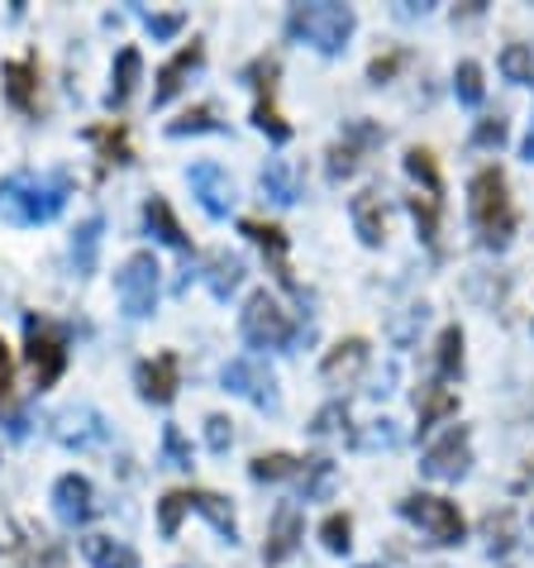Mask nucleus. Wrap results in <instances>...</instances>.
I'll return each instance as SVG.
<instances>
[{
	"label": "nucleus",
	"instance_id": "1",
	"mask_svg": "<svg viewBox=\"0 0 534 568\" xmlns=\"http://www.w3.org/2000/svg\"><path fill=\"white\" fill-rule=\"evenodd\" d=\"M72 178L68 172H14V178L0 186V211H6L14 225H49V220L68 206Z\"/></svg>",
	"mask_w": 534,
	"mask_h": 568
},
{
	"label": "nucleus",
	"instance_id": "2",
	"mask_svg": "<svg viewBox=\"0 0 534 568\" xmlns=\"http://www.w3.org/2000/svg\"><path fill=\"white\" fill-rule=\"evenodd\" d=\"M291 34L306 39L320 53H339L353 34V10L329 6V0H320V6H291Z\"/></svg>",
	"mask_w": 534,
	"mask_h": 568
},
{
	"label": "nucleus",
	"instance_id": "3",
	"mask_svg": "<svg viewBox=\"0 0 534 568\" xmlns=\"http://www.w3.org/2000/svg\"><path fill=\"white\" fill-rule=\"evenodd\" d=\"M473 220L482 230L486 244H506L511 234V196H506V178L496 168H486L473 178Z\"/></svg>",
	"mask_w": 534,
	"mask_h": 568
},
{
	"label": "nucleus",
	"instance_id": "4",
	"mask_svg": "<svg viewBox=\"0 0 534 568\" xmlns=\"http://www.w3.org/2000/svg\"><path fill=\"white\" fill-rule=\"evenodd\" d=\"M239 329H244V339L254 344V349H287L291 335H296L291 315L281 311L267 292L248 296V306H244V315H239Z\"/></svg>",
	"mask_w": 534,
	"mask_h": 568
},
{
	"label": "nucleus",
	"instance_id": "5",
	"mask_svg": "<svg viewBox=\"0 0 534 568\" xmlns=\"http://www.w3.org/2000/svg\"><path fill=\"white\" fill-rule=\"evenodd\" d=\"M158 258L153 254H134L130 263L120 267L115 277V292H120V306L124 315H134V321H144V315L158 311Z\"/></svg>",
	"mask_w": 534,
	"mask_h": 568
},
{
	"label": "nucleus",
	"instance_id": "6",
	"mask_svg": "<svg viewBox=\"0 0 534 568\" xmlns=\"http://www.w3.org/2000/svg\"><path fill=\"white\" fill-rule=\"evenodd\" d=\"M24 335H29V368H34V383L53 387L62 377V368H68V335H62L53 321H39V315H29Z\"/></svg>",
	"mask_w": 534,
	"mask_h": 568
},
{
	"label": "nucleus",
	"instance_id": "7",
	"mask_svg": "<svg viewBox=\"0 0 534 568\" xmlns=\"http://www.w3.org/2000/svg\"><path fill=\"white\" fill-rule=\"evenodd\" d=\"M219 383H225V392H234V397L254 402L258 412H277V406H281L277 377H273V368H267L263 358H234V363H225Z\"/></svg>",
	"mask_w": 534,
	"mask_h": 568
},
{
	"label": "nucleus",
	"instance_id": "8",
	"mask_svg": "<svg viewBox=\"0 0 534 568\" xmlns=\"http://www.w3.org/2000/svg\"><path fill=\"white\" fill-rule=\"evenodd\" d=\"M401 516L415 520V526L425 530L434 545H459V540H463V516H459V507H453V501H444V497L415 493V497L401 501Z\"/></svg>",
	"mask_w": 534,
	"mask_h": 568
},
{
	"label": "nucleus",
	"instance_id": "9",
	"mask_svg": "<svg viewBox=\"0 0 534 568\" xmlns=\"http://www.w3.org/2000/svg\"><path fill=\"white\" fill-rule=\"evenodd\" d=\"M186 182H192V196L201 201V211L206 215L225 220L234 211V182H229V172L219 163H196L192 172H186Z\"/></svg>",
	"mask_w": 534,
	"mask_h": 568
},
{
	"label": "nucleus",
	"instance_id": "10",
	"mask_svg": "<svg viewBox=\"0 0 534 568\" xmlns=\"http://www.w3.org/2000/svg\"><path fill=\"white\" fill-rule=\"evenodd\" d=\"M53 511L62 526H86L96 516V493H91V483L82 473H68V478L53 483Z\"/></svg>",
	"mask_w": 534,
	"mask_h": 568
},
{
	"label": "nucleus",
	"instance_id": "11",
	"mask_svg": "<svg viewBox=\"0 0 534 568\" xmlns=\"http://www.w3.org/2000/svg\"><path fill=\"white\" fill-rule=\"evenodd\" d=\"M468 459H473V454H468V430H449L439 445L425 449V464L420 468H425L430 478H439V483H453V478H463L468 473Z\"/></svg>",
	"mask_w": 534,
	"mask_h": 568
},
{
	"label": "nucleus",
	"instance_id": "12",
	"mask_svg": "<svg viewBox=\"0 0 534 568\" xmlns=\"http://www.w3.org/2000/svg\"><path fill=\"white\" fill-rule=\"evenodd\" d=\"M301 545V511L291 501H281L277 516H273V530H267V545H263V564H287Z\"/></svg>",
	"mask_w": 534,
	"mask_h": 568
},
{
	"label": "nucleus",
	"instance_id": "13",
	"mask_svg": "<svg viewBox=\"0 0 534 568\" xmlns=\"http://www.w3.org/2000/svg\"><path fill=\"white\" fill-rule=\"evenodd\" d=\"M138 392H144V402L167 406L172 397H177V358L158 354V358L138 363Z\"/></svg>",
	"mask_w": 534,
	"mask_h": 568
},
{
	"label": "nucleus",
	"instance_id": "14",
	"mask_svg": "<svg viewBox=\"0 0 534 568\" xmlns=\"http://www.w3.org/2000/svg\"><path fill=\"white\" fill-rule=\"evenodd\" d=\"M53 435L62 439V445H72V449H86V445H101V439H105V420L96 412H86V406H76V412L58 416Z\"/></svg>",
	"mask_w": 534,
	"mask_h": 568
},
{
	"label": "nucleus",
	"instance_id": "15",
	"mask_svg": "<svg viewBox=\"0 0 534 568\" xmlns=\"http://www.w3.org/2000/svg\"><path fill=\"white\" fill-rule=\"evenodd\" d=\"M82 555L91 568H138V555L124 540H110V535H86Z\"/></svg>",
	"mask_w": 534,
	"mask_h": 568
},
{
	"label": "nucleus",
	"instance_id": "16",
	"mask_svg": "<svg viewBox=\"0 0 534 568\" xmlns=\"http://www.w3.org/2000/svg\"><path fill=\"white\" fill-rule=\"evenodd\" d=\"M349 215H353L358 234H363V244H382V234H387L382 196H377V192H358V196H353V206H349Z\"/></svg>",
	"mask_w": 534,
	"mask_h": 568
},
{
	"label": "nucleus",
	"instance_id": "17",
	"mask_svg": "<svg viewBox=\"0 0 534 568\" xmlns=\"http://www.w3.org/2000/svg\"><path fill=\"white\" fill-rule=\"evenodd\" d=\"M363 368H368V344L363 339L339 344V349H329V358H325V377H329V383H353Z\"/></svg>",
	"mask_w": 534,
	"mask_h": 568
},
{
	"label": "nucleus",
	"instance_id": "18",
	"mask_svg": "<svg viewBox=\"0 0 534 568\" xmlns=\"http://www.w3.org/2000/svg\"><path fill=\"white\" fill-rule=\"evenodd\" d=\"M196 62H201V43H192V49H182L177 58H172L167 68L158 72V91H153V105H167L172 97H177V91H182V77L192 72Z\"/></svg>",
	"mask_w": 534,
	"mask_h": 568
},
{
	"label": "nucleus",
	"instance_id": "19",
	"mask_svg": "<svg viewBox=\"0 0 534 568\" xmlns=\"http://www.w3.org/2000/svg\"><path fill=\"white\" fill-rule=\"evenodd\" d=\"M101 230H105V220L101 215H86L82 220V230H76V240H72V263H76V273H96V254H101Z\"/></svg>",
	"mask_w": 534,
	"mask_h": 568
},
{
	"label": "nucleus",
	"instance_id": "20",
	"mask_svg": "<svg viewBox=\"0 0 534 568\" xmlns=\"http://www.w3.org/2000/svg\"><path fill=\"white\" fill-rule=\"evenodd\" d=\"M244 234L248 240H258L263 244V254H273V267H277V277L291 287V267H287V240H281V230L277 225H263V220H244Z\"/></svg>",
	"mask_w": 534,
	"mask_h": 568
},
{
	"label": "nucleus",
	"instance_id": "21",
	"mask_svg": "<svg viewBox=\"0 0 534 568\" xmlns=\"http://www.w3.org/2000/svg\"><path fill=\"white\" fill-rule=\"evenodd\" d=\"M138 68H144V58H138V49H124L120 58H115V77H110V105H124L134 97V87H138Z\"/></svg>",
	"mask_w": 534,
	"mask_h": 568
},
{
	"label": "nucleus",
	"instance_id": "22",
	"mask_svg": "<svg viewBox=\"0 0 534 568\" xmlns=\"http://www.w3.org/2000/svg\"><path fill=\"white\" fill-rule=\"evenodd\" d=\"M144 220H148V230L158 234L163 244H172V248H186V234H182L177 215H172V206H167L163 196H148V201H144Z\"/></svg>",
	"mask_w": 534,
	"mask_h": 568
},
{
	"label": "nucleus",
	"instance_id": "23",
	"mask_svg": "<svg viewBox=\"0 0 534 568\" xmlns=\"http://www.w3.org/2000/svg\"><path fill=\"white\" fill-rule=\"evenodd\" d=\"M244 282V263L239 258H229V254H215L206 263V287L219 296V302H229V292Z\"/></svg>",
	"mask_w": 534,
	"mask_h": 568
},
{
	"label": "nucleus",
	"instance_id": "24",
	"mask_svg": "<svg viewBox=\"0 0 534 568\" xmlns=\"http://www.w3.org/2000/svg\"><path fill=\"white\" fill-rule=\"evenodd\" d=\"M263 192L273 196L277 206H291V201H296V172H291L287 163H277V158H273V163L263 168Z\"/></svg>",
	"mask_w": 534,
	"mask_h": 568
},
{
	"label": "nucleus",
	"instance_id": "25",
	"mask_svg": "<svg viewBox=\"0 0 534 568\" xmlns=\"http://www.w3.org/2000/svg\"><path fill=\"white\" fill-rule=\"evenodd\" d=\"M29 82H34V62H29V58L6 62V91H10V101L20 110L34 105V97H29Z\"/></svg>",
	"mask_w": 534,
	"mask_h": 568
},
{
	"label": "nucleus",
	"instance_id": "26",
	"mask_svg": "<svg viewBox=\"0 0 534 568\" xmlns=\"http://www.w3.org/2000/svg\"><path fill=\"white\" fill-rule=\"evenodd\" d=\"M186 497H192V511H201L219 535H225V540H234V516H229L225 501L210 497V493H186Z\"/></svg>",
	"mask_w": 534,
	"mask_h": 568
},
{
	"label": "nucleus",
	"instance_id": "27",
	"mask_svg": "<svg viewBox=\"0 0 534 568\" xmlns=\"http://www.w3.org/2000/svg\"><path fill=\"white\" fill-rule=\"evenodd\" d=\"M501 72H506L511 82H525V87H534V53L525 49V43H511V49L501 53Z\"/></svg>",
	"mask_w": 534,
	"mask_h": 568
},
{
	"label": "nucleus",
	"instance_id": "28",
	"mask_svg": "<svg viewBox=\"0 0 534 568\" xmlns=\"http://www.w3.org/2000/svg\"><path fill=\"white\" fill-rule=\"evenodd\" d=\"M453 91H459L463 105H482V68L477 62H459V72H453Z\"/></svg>",
	"mask_w": 534,
	"mask_h": 568
},
{
	"label": "nucleus",
	"instance_id": "29",
	"mask_svg": "<svg viewBox=\"0 0 534 568\" xmlns=\"http://www.w3.org/2000/svg\"><path fill=\"white\" fill-rule=\"evenodd\" d=\"M291 473H301V464L287 459V454H263V459H254L258 483H277V478H291Z\"/></svg>",
	"mask_w": 534,
	"mask_h": 568
},
{
	"label": "nucleus",
	"instance_id": "30",
	"mask_svg": "<svg viewBox=\"0 0 534 568\" xmlns=\"http://www.w3.org/2000/svg\"><path fill=\"white\" fill-rule=\"evenodd\" d=\"M320 535H325V549H329V555H343V549L353 545V540H349V535H353L349 516H329L325 526H320Z\"/></svg>",
	"mask_w": 534,
	"mask_h": 568
},
{
	"label": "nucleus",
	"instance_id": "31",
	"mask_svg": "<svg viewBox=\"0 0 534 568\" xmlns=\"http://www.w3.org/2000/svg\"><path fill=\"white\" fill-rule=\"evenodd\" d=\"M182 511H192V497H186V493H167V497H163V507H158V526H163V535H177Z\"/></svg>",
	"mask_w": 534,
	"mask_h": 568
},
{
	"label": "nucleus",
	"instance_id": "32",
	"mask_svg": "<svg viewBox=\"0 0 534 568\" xmlns=\"http://www.w3.org/2000/svg\"><path fill=\"white\" fill-rule=\"evenodd\" d=\"M201 130H215V110L210 105H201V110H186V115L177 124H167V134H201Z\"/></svg>",
	"mask_w": 534,
	"mask_h": 568
},
{
	"label": "nucleus",
	"instance_id": "33",
	"mask_svg": "<svg viewBox=\"0 0 534 568\" xmlns=\"http://www.w3.org/2000/svg\"><path fill=\"white\" fill-rule=\"evenodd\" d=\"M439 368L444 373L463 368V329H444V339H439Z\"/></svg>",
	"mask_w": 534,
	"mask_h": 568
},
{
	"label": "nucleus",
	"instance_id": "34",
	"mask_svg": "<svg viewBox=\"0 0 534 568\" xmlns=\"http://www.w3.org/2000/svg\"><path fill=\"white\" fill-rule=\"evenodd\" d=\"M206 445H210L215 454H225V449L234 445V430H229L225 416H210V420H206Z\"/></svg>",
	"mask_w": 534,
	"mask_h": 568
},
{
	"label": "nucleus",
	"instance_id": "35",
	"mask_svg": "<svg viewBox=\"0 0 534 568\" xmlns=\"http://www.w3.org/2000/svg\"><path fill=\"white\" fill-rule=\"evenodd\" d=\"M186 14H148V29H153V39H167V34H177Z\"/></svg>",
	"mask_w": 534,
	"mask_h": 568
},
{
	"label": "nucleus",
	"instance_id": "36",
	"mask_svg": "<svg viewBox=\"0 0 534 568\" xmlns=\"http://www.w3.org/2000/svg\"><path fill=\"white\" fill-rule=\"evenodd\" d=\"M163 449H167V464H172V468H186V464H192V459H186V449H182V435L172 430V425H167V435H163Z\"/></svg>",
	"mask_w": 534,
	"mask_h": 568
},
{
	"label": "nucleus",
	"instance_id": "37",
	"mask_svg": "<svg viewBox=\"0 0 534 568\" xmlns=\"http://www.w3.org/2000/svg\"><path fill=\"white\" fill-rule=\"evenodd\" d=\"M258 130H267L281 144V139H287V124H281L277 115H273V105H258Z\"/></svg>",
	"mask_w": 534,
	"mask_h": 568
},
{
	"label": "nucleus",
	"instance_id": "38",
	"mask_svg": "<svg viewBox=\"0 0 534 568\" xmlns=\"http://www.w3.org/2000/svg\"><path fill=\"white\" fill-rule=\"evenodd\" d=\"M477 144H486V149H501V144H506V124H501V120H486L482 124V130H477Z\"/></svg>",
	"mask_w": 534,
	"mask_h": 568
},
{
	"label": "nucleus",
	"instance_id": "39",
	"mask_svg": "<svg viewBox=\"0 0 534 568\" xmlns=\"http://www.w3.org/2000/svg\"><path fill=\"white\" fill-rule=\"evenodd\" d=\"M329 158H335V163H329V178H343V172H353V149H343V144H339Z\"/></svg>",
	"mask_w": 534,
	"mask_h": 568
},
{
	"label": "nucleus",
	"instance_id": "40",
	"mask_svg": "<svg viewBox=\"0 0 534 568\" xmlns=\"http://www.w3.org/2000/svg\"><path fill=\"white\" fill-rule=\"evenodd\" d=\"M10 349H6V339H0V397H6V392H10Z\"/></svg>",
	"mask_w": 534,
	"mask_h": 568
},
{
	"label": "nucleus",
	"instance_id": "41",
	"mask_svg": "<svg viewBox=\"0 0 534 568\" xmlns=\"http://www.w3.org/2000/svg\"><path fill=\"white\" fill-rule=\"evenodd\" d=\"M525 158L534 163V120H530V134H525Z\"/></svg>",
	"mask_w": 534,
	"mask_h": 568
}]
</instances>
